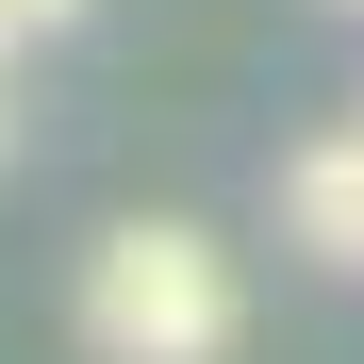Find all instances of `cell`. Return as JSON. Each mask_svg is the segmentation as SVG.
<instances>
[{
	"mask_svg": "<svg viewBox=\"0 0 364 364\" xmlns=\"http://www.w3.org/2000/svg\"><path fill=\"white\" fill-rule=\"evenodd\" d=\"M83 364H232V331H249V282H232V249L199 215H116L83 249V298H67Z\"/></svg>",
	"mask_w": 364,
	"mask_h": 364,
	"instance_id": "6da1fadb",
	"label": "cell"
},
{
	"mask_svg": "<svg viewBox=\"0 0 364 364\" xmlns=\"http://www.w3.org/2000/svg\"><path fill=\"white\" fill-rule=\"evenodd\" d=\"M282 232L315 265H364V133H315V149H282Z\"/></svg>",
	"mask_w": 364,
	"mask_h": 364,
	"instance_id": "7a4b0ae2",
	"label": "cell"
},
{
	"mask_svg": "<svg viewBox=\"0 0 364 364\" xmlns=\"http://www.w3.org/2000/svg\"><path fill=\"white\" fill-rule=\"evenodd\" d=\"M0 17H17V33H67V17H83V0H0Z\"/></svg>",
	"mask_w": 364,
	"mask_h": 364,
	"instance_id": "3957f363",
	"label": "cell"
},
{
	"mask_svg": "<svg viewBox=\"0 0 364 364\" xmlns=\"http://www.w3.org/2000/svg\"><path fill=\"white\" fill-rule=\"evenodd\" d=\"M0 50H17V17H0Z\"/></svg>",
	"mask_w": 364,
	"mask_h": 364,
	"instance_id": "277c9868",
	"label": "cell"
},
{
	"mask_svg": "<svg viewBox=\"0 0 364 364\" xmlns=\"http://www.w3.org/2000/svg\"><path fill=\"white\" fill-rule=\"evenodd\" d=\"M348 17H364V0H348Z\"/></svg>",
	"mask_w": 364,
	"mask_h": 364,
	"instance_id": "5b68a950",
	"label": "cell"
}]
</instances>
